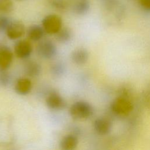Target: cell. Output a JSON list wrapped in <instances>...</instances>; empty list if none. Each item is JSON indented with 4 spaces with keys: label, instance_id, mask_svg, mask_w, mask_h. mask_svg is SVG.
I'll use <instances>...</instances> for the list:
<instances>
[{
    "label": "cell",
    "instance_id": "52a82bcc",
    "mask_svg": "<svg viewBox=\"0 0 150 150\" xmlns=\"http://www.w3.org/2000/svg\"><path fill=\"white\" fill-rule=\"evenodd\" d=\"M46 103L48 108L53 110H62L67 106L66 100L56 92H52L47 96Z\"/></svg>",
    "mask_w": 150,
    "mask_h": 150
},
{
    "label": "cell",
    "instance_id": "8992f818",
    "mask_svg": "<svg viewBox=\"0 0 150 150\" xmlns=\"http://www.w3.org/2000/svg\"><path fill=\"white\" fill-rule=\"evenodd\" d=\"M32 50V45L28 40H18L14 45V52L16 56L22 59L28 58L30 56Z\"/></svg>",
    "mask_w": 150,
    "mask_h": 150
},
{
    "label": "cell",
    "instance_id": "30bf717a",
    "mask_svg": "<svg viewBox=\"0 0 150 150\" xmlns=\"http://www.w3.org/2000/svg\"><path fill=\"white\" fill-rule=\"evenodd\" d=\"M112 125L110 121L105 118H98L94 122V128L96 132L101 135L108 134L111 129Z\"/></svg>",
    "mask_w": 150,
    "mask_h": 150
},
{
    "label": "cell",
    "instance_id": "ac0fdd59",
    "mask_svg": "<svg viewBox=\"0 0 150 150\" xmlns=\"http://www.w3.org/2000/svg\"><path fill=\"white\" fill-rule=\"evenodd\" d=\"M49 4L58 10H65L69 6V0H48Z\"/></svg>",
    "mask_w": 150,
    "mask_h": 150
},
{
    "label": "cell",
    "instance_id": "603a6c76",
    "mask_svg": "<svg viewBox=\"0 0 150 150\" xmlns=\"http://www.w3.org/2000/svg\"><path fill=\"white\" fill-rule=\"evenodd\" d=\"M104 6L108 10L113 8L116 4V0H102Z\"/></svg>",
    "mask_w": 150,
    "mask_h": 150
},
{
    "label": "cell",
    "instance_id": "4fadbf2b",
    "mask_svg": "<svg viewBox=\"0 0 150 150\" xmlns=\"http://www.w3.org/2000/svg\"><path fill=\"white\" fill-rule=\"evenodd\" d=\"M78 142V138L76 135L67 134L61 139L60 146L63 150H73L77 147Z\"/></svg>",
    "mask_w": 150,
    "mask_h": 150
},
{
    "label": "cell",
    "instance_id": "6da1fadb",
    "mask_svg": "<svg viewBox=\"0 0 150 150\" xmlns=\"http://www.w3.org/2000/svg\"><path fill=\"white\" fill-rule=\"evenodd\" d=\"M70 116L74 120H83L90 117L93 114L91 105L85 101L74 102L70 107Z\"/></svg>",
    "mask_w": 150,
    "mask_h": 150
},
{
    "label": "cell",
    "instance_id": "8fae6325",
    "mask_svg": "<svg viewBox=\"0 0 150 150\" xmlns=\"http://www.w3.org/2000/svg\"><path fill=\"white\" fill-rule=\"evenodd\" d=\"M24 72L26 75L30 77H37L42 72V66L37 62L29 60L24 64Z\"/></svg>",
    "mask_w": 150,
    "mask_h": 150
},
{
    "label": "cell",
    "instance_id": "5bb4252c",
    "mask_svg": "<svg viewBox=\"0 0 150 150\" xmlns=\"http://www.w3.org/2000/svg\"><path fill=\"white\" fill-rule=\"evenodd\" d=\"M45 32L42 26L38 25H33L29 27L27 30V35L28 38L32 41H39L43 38Z\"/></svg>",
    "mask_w": 150,
    "mask_h": 150
},
{
    "label": "cell",
    "instance_id": "3957f363",
    "mask_svg": "<svg viewBox=\"0 0 150 150\" xmlns=\"http://www.w3.org/2000/svg\"><path fill=\"white\" fill-rule=\"evenodd\" d=\"M57 47L51 40L45 39L41 40L36 47L38 55L45 59H51L57 54Z\"/></svg>",
    "mask_w": 150,
    "mask_h": 150
},
{
    "label": "cell",
    "instance_id": "5b68a950",
    "mask_svg": "<svg viewBox=\"0 0 150 150\" xmlns=\"http://www.w3.org/2000/svg\"><path fill=\"white\" fill-rule=\"evenodd\" d=\"M5 32L9 39L16 40L24 35L25 26L21 21H12L11 22Z\"/></svg>",
    "mask_w": 150,
    "mask_h": 150
},
{
    "label": "cell",
    "instance_id": "7c38bea8",
    "mask_svg": "<svg viewBox=\"0 0 150 150\" xmlns=\"http://www.w3.org/2000/svg\"><path fill=\"white\" fill-rule=\"evenodd\" d=\"M89 54L84 48H79L73 50L71 54V59L73 63L77 65H83L88 60Z\"/></svg>",
    "mask_w": 150,
    "mask_h": 150
},
{
    "label": "cell",
    "instance_id": "277c9868",
    "mask_svg": "<svg viewBox=\"0 0 150 150\" xmlns=\"http://www.w3.org/2000/svg\"><path fill=\"white\" fill-rule=\"evenodd\" d=\"M111 108L112 111L116 115L125 117L131 112L133 109V105L128 99L121 97L112 101Z\"/></svg>",
    "mask_w": 150,
    "mask_h": 150
},
{
    "label": "cell",
    "instance_id": "d6986e66",
    "mask_svg": "<svg viewBox=\"0 0 150 150\" xmlns=\"http://www.w3.org/2000/svg\"><path fill=\"white\" fill-rule=\"evenodd\" d=\"M13 9V4L12 0H0V12L9 13Z\"/></svg>",
    "mask_w": 150,
    "mask_h": 150
},
{
    "label": "cell",
    "instance_id": "cb8c5ba5",
    "mask_svg": "<svg viewBox=\"0 0 150 150\" xmlns=\"http://www.w3.org/2000/svg\"><path fill=\"white\" fill-rule=\"evenodd\" d=\"M145 101L146 103V105L148 107H150V88L148 90L146 93V96L145 97Z\"/></svg>",
    "mask_w": 150,
    "mask_h": 150
},
{
    "label": "cell",
    "instance_id": "9c48e42d",
    "mask_svg": "<svg viewBox=\"0 0 150 150\" xmlns=\"http://www.w3.org/2000/svg\"><path fill=\"white\" fill-rule=\"evenodd\" d=\"M15 92L22 96L28 94L32 89V81L27 77H21L17 80L15 84Z\"/></svg>",
    "mask_w": 150,
    "mask_h": 150
},
{
    "label": "cell",
    "instance_id": "e0dca14e",
    "mask_svg": "<svg viewBox=\"0 0 150 150\" xmlns=\"http://www.w3.org/2000/svg\"><path fill=\"white\" fill-rule=\"evenodd\" d=\"M66 71L65 66L60 62H57L52 65L50 67V72L53 76L56 77L62 76Z\"/></svg>",
    "mask_w": 150,
    "mask_h": 150
},
{
    "label": "cell",
    "instance_id": "ba28073f",
    "mask_svg": "<svg viewBox=\"0 0 150 150\" xmlns=\"http://www.w3.org/2000/svg\"><path fill=\"white\" fill-rule=\"evenodd\" d=\"M13 60V53L6 46H0V71L7 70Z\"/></svg>",
    "mask_w": 150,
    "mask_h": 150
},
{
    "label": "cell",
    "instance_id": "ffe728a7",
    "mask_svg": "<svg viewBox=\"0 0 150 150\" xmlns=\"http://www.w3.org/2000/svg\"><path fill=\"white\" fill-rule=\"evenodd\" d=\"M11 80V77L9 74L5 71H0V86L2 87L7 86Z\"/></svg>",
    "mask_w": 150,
    "mask_h": 150
},
{
    "label": "cell",
    "instance_id": "2e32d148",
    "mask_svg": "<svg viewBox=\"0 0 150 150\" xmlns=\"http://www.w3.org/2000/svg\"><path fill=\"white\" fill-rule=\"evenodd\" d=\"M72 38V32L69 28H62V29L56 34V39L61 43H67L69 42Z\"/></svg>",
    "mask_w": 150,
    "mask_h": 150
},
{
    "label": "cell",
    "instance_id": "44dd1931",
    "mask_svg": "<svg viewBox=\"0 0 150 150\" xmlns=\"http://www.w3.org/2000/svg\"><path fill=\"white\" fill-rule=\"evenodd\" d=\"M11 22V21L8 17L5 16H0V31L5 32Z\"/></svg>",
    "mask_w": 150,
    "mask_h": 150
},
{
    "label": "cell",
    "instance_id": "9a60e30c",
    "mask_svg": "<svg viewBox=\"0 0 150 150\" xmlns=\"http://www.w3.org/2000/svg\"><path fill=\"white\" fill-rule=\"evenodd\" d=\"M90 3L88 0H77L72 6L74 13L78 15H84L90 10Z\"/></svg>",
    "mask_w": 150,
    "mask_h": 150
},
{
    "label": "cell",
    "instance_id": "7402d4cb",
    "mask_svg": "<svg viewBox=\"0 0 150 150\" xmlns=\"http://www.w3.org/2000/svg\"><path fill=\"white\" fill-rule=\"evenodd\" d=\"M139 3L144 11L150 12V0H139Z\"/></svg>",
    "mask_w": 150,
    "mask_h": 150
},
{
    "label": "cell",
    "instance_id": "7a4b0ae2",
    "mask_svg": "<svg viewBox=\"0 0 150 150\" xmlns=\"http://www.w3.org/2000/svg\"><path fill=\"white\" fill-rule=\"evenodd\" d=\"M42 27L49 35H56L62 28V19L57 15L50 14L42 20Z\"/></svg>",
    "mask_w": 150,
    "mask_h": 150
}]
</instances>
